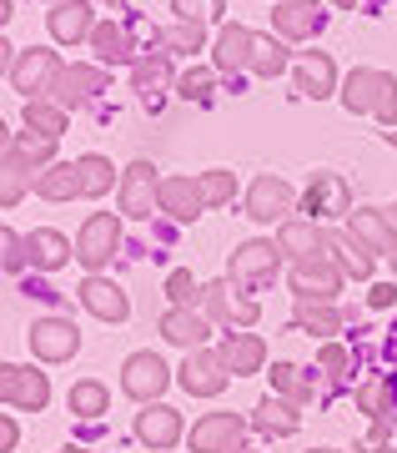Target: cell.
<instances>
[{"label": "cell", "mask_w": 397, "mask_h": 453, "mask_svg": "<svg viewBox=\"0 0 397 453\" xmlns=\"http://www.w3.org/2000/svg\"><path fill=\"white\" fill-rule=\"evenodd\" d=\"M202 308H207L211 323H237V327H252L256 318H262V308H256L252 297H237V292H232V277H222V282H207Z\"/></svg>", "instance_id": "obj_14"}, {"label": "cell", "mask_w": 397, "mask_h": 453, "mask_svg": "<svg viewBox=\"0 0 397 453\" xmlns=\"http://www.w3.org/2000/svg\"><path fill=\"white\" fill-rule=\"evenodd\" d=\"M50 5H56V0H50Z\"/></svg>", "instance_id": "obj_61"}, {"label": "cell", "mask_w": 397, "mask_h": 453, "mask_svg": "<svg viewBox=\"0 0 397 453\" xmlns=\"http://www.w3.org/2000/svg\"><path fill=\"white\" fill-rule=\"evenodd\" d=\"M80 348V327L71 318H41L31 323V353L41 363H65V357H76Z\"/></svg>", "instance_id": "obj_10"}, {"label": "cell", "mask_w": 397, "mask_h": 453, "mask_svg": "<svg viewBox=\"0 0 397 453\" xmlns=\"http://www.w3.org/2000/svg\"><path fill=\"white\" fill-rule=\"evenodd\" d=\"M297 91L312 96V101H322V96L337 91V65H332L327 50H307L302 56V65H297Z\"/></svg>", "instance_id": "obj_26"}, {"label": "cell", "mask_w": 397, "mask_h": 453, "mask_svg": "<svg viewBox=\"0 0 397 453\" xmlns=\"http://www.w3.org/2000/svg\"><path fill=\"white\" fill-rule=\"evenodd\" d=\"M226 453H256V449H241V443H237V449H226Z\"/></svg>", "instance_id": "obj_54"}, {"label": "cell", "mask_w": 397, "mask_h": 453, "mask_svg": "<svg viewBox=\"0 0 397 453\" xmlns=\"http://www.w3.org/2000/svg\"><path fill=\"white\" fill-rule=\"evenodd\" d=\"M302 211L307 222H322V217H352V192L347 181L337 177V172H312L302 192Z\"/></svg>", "instance_id": "obj_9"}, {"label": "cell", "mask_w": 397, "mask_h": 453, "mask_svg": "<svg viewBox=\"0 0 397 453\" xmlns=\"http://www.w3.org/2000/svg\"><path fill=\"white\" fill-rule=\"evenodd\" d=\"M252 71L262 76V81H271V76H282L286 71V41L277 35H256V50H252Z\"/></svg>", "instance_id": "obj_37"}, {"label": "cell", "mask_w": 397, "mask_h": 453, "mask_svg": "<svg viewBox=\"0 0 397 453\" xmlns=\"http://www.w3.org/2000/svg\"><path fill=\"white\" fill-rule=\"evenodd\" d=\"M347 226L357 232V237H363L367 247H372V252H378V257H393V252H397L393 217H387V211H378V207H357V211L347 217Z\"/></svg>", "instance_id": "obj_24"}, {"label": "cell", "mask_w": 397, "mask_h": 453, "mask_svg": "<svg viewBox=\"0 0 397 453\" xmlns=\"http://www.w3.org/2000/svg\"><path fill=\"white\" fill-rule=\"evenodd\" d=\"M65 127H71V116H65V106H56L50 96L26 101V131H41V136H50V142H61Z\"/></svg>", "instance_id": "obj_33"}, {"label": "cell", "mask_w": 397, "mask_h": 453, "mask_svg": "<svg viewBox=\"0 0 397 453\" xmlns=\"http://www.w3.org/2000/svg\"><path fill=\"white\" fill-rule=\"evenodd\" d=\"M151 41L166 46V50H202L207 26H202V20H181V26H172V31H151Z\"/></svg>", "instance_id": "obj_39"}, {"label": "cell", "mask_w": 397, "mask_h": 453, "mask_svg": "<svg viewBox=\"0 0 397 453\" xmlns=\"http://www.w3.org/2000/svg\"><path fill=\"white\" fill-rule=\"evenodd\" d=\"M393 273H397V252H393Z\"/></svg>", "instance_id": "obj_59"}, {"label": "cell", "mask_w": 397, "mask_h": 453, "mask_svg": "<svg viewBox=\"0 0 397 453\" xmlns=\"http://www.w3.org/2000/svg\"><path fill=\"white\" fill-rule=\"evenodd\" d=\"M157 327H161V338L176 342V348H187V353L207 348V338H211V318L196 308H166Z\"/></svg>", "instance_id": "obj_15"}, {"label": "cell", "mask_w": 397, "mask_h": 453, "mask_svg": "<svg viewBox=\"0 0 397 453\" xmlns=\"http://www.w3.org/2000/svg\"><path fill=\"white\" fill-rule=\"evenodd\" d=\"M56 453H80V449H76V443H71V449H56Z\"/></svg>", "instance_id": "obj_57"}, {"label": "cell", "mask_w": 397, "mask_h": 453, "mask_svg": "<svg viewBox=\"0 0 397 453\" xmlns=\"http://www.w3.org/2000/svg\"><path fill=\"white\" fill-rule=\"evenodd\" d=\"M297 333L332 338V333H342V312L332 303H297Z\"/></svg>", "instance_id": "obj_36"}, {"label": "cell", "mask_w": 397, "mask_h": 453, "mask_svg": "<svg viewBox=\"0 0 397 453\" xmlns=\"http://www.w3.org/2000/svg\"><path fill=\"white\" fill-rule=\"evenodd\" d=\"M372 453H393V449H387V443H378V449H372Z\"/></svg>", "instance_id": "obj_55"}, {"label": "cell", "mask_w": 397, "mask_h": 453, "mask_svg": "<svg viewBox=\"0 0 397 453\" xmlns=\"http://www.w3.org/2000/svg\"><path fill=\"white\" fill-rule=\"evenodd\" d=\"M80 196H106L111 192V181H116V172H111V162H106V157H80Z\"/></svg>", "instance_id": "obj_38"}, {"label": "cell", "mask_w": 397, "mask_h": 453, "mask_svg": "<svg viewBox=\"0 0 397 453\" xmlns=\"http://www.w3.org/2000/svg\"><path fill=\"white\" fill-rule=\"evenodd\" d=\"M166 297H172V308H196V303L207 297V288H202L187 267H176V273H166Z\"/></svg>", "instance_id": "obj_41"}, {"label": "cell", "mask_w": 397, "mask_h": 453, "mask_svg": "<svg viewBox=\"0 0 397 453\" xmlns=\"http://www.w3.org/2000/svg\"><path fill=\"white\" fill-rule=\"evenodd\" d=\"M271 388L292 398V403H307L312 398V383L302 378V368H292V363H271Z\"/></svg>", "instance_id": "obj_40"}, {"label": "cell", "mask_w": 397, "mask_h": 453, "mask_svg": "<svg viewBox=\"0 0 397 453\" xmlns=\"http://www.w3.org/2000/svg\"><path fill=\"white\" fill-rule=\"evenodd\" d=\"M161 211L176 217V222H196L207 211V196H202V181L191 177H161Z\"/></svg>", "instance_id": "obj_20"}, {"label": "cell", "mask_w": 397, "mask_h": 453, "mask_svg": "<svg viewBox=\"0 0 397 453\" xmlns=\"http://www.w3.org/2000/svg\"><path fill=\"white\" fill-rule=\"evenodd\" d=\"M166 383H172V368L161 363V353H131L126 368H121V388L136 398V403H157L161 393H166Z\"/></svg>", "instance_id": "obj_8"}, {"label": "cell", "mask_w": 397, "mask_h": 453, "mask_svg": "<svg viewBox=\"0 0 397 453\" xmlns=\"http://www.w3.org/2000/svg\"><path fill=\"white\" fill-rule=\"evenodd\" d=\"M332 5H342V11H352V5H357V0H332Z\"/></svg>", "instance_id": "obj_53"}, {"label": "cell", "mask_w": 397, "mask_h": 453, "mask_svg": "<svg viewBox=\"0 0 397 453\" xmlns=\"http://www.w3.org/2000/svg\"><path fill=\"white\" fill-rule=\"evenodd\" d=\"M382 383H387V413H397V372L393 378H382Z\"/></svg>", "instance_id": "obj_51"}, {"label": "cell", "mask_w": 397, "mask_h": 453, "mask_svg": "<svg viewBox=\"0 0 397 453\" xmlns=\"http://www.w3.org/2000/svg\"><path fill=\"white\" fill-rule=\"evenodd\" d=\"M71 413L86 418V423H95L101 413H111V393H106V383H95V378L76 383V388H71Z\"/></svg>", "instance_id": "obj_35"}, {"label": "cell", "mask_w": 397, "mask_h": 453, "mask_svg": "<svg viewBox=\"0 0 397 453\" xmlns=\"http://www.w3.org/2000/svg\"><path fill=\"white\" fill-rule=\"evenodd\" d=\"M35 187V166L20 157V146H16V136H5V172H0V202L5 207H16L20 196Z\"/></svg>", "instance_id": "obj_27"}, {"label": "cell", "mask_w": 397, "mask_h": 453, "mask_svg": "<svg viewBox=\"0 0 397 453\" xmlns=\"http://www.w3.org/2000/svg\"><path fill=\"white\" fill-rule=\"evenodd\" d=\"M297 408L302 403H292V398H262V403H256V428H262V434H297V423H302V413H297Z\"/></svg>", "instance_id": "obj_31"}, {"label": "cell", "mask_w": 397, "mask_h": 453, "mask_svg": "<svg viewBox=\"0 0 397 453\" xmlns=\"http://www.w3.org/2000/svg\"><path fill=\"white\" fill-rule=\"evenodd\" d=\"M176 96H187V101H207V96H211V71H187V76L176 81Z\"/></svg>", "instance_id": "obj_46"}, {"label": "cell", "mask_w": 397, "mask_h": 453, "mask_svg": "<svg viewBox=\"0 0 397 453\" xmlns=\"http://www.w3.org/2000/svg\"><path fill=\"white\" fill-rule=\"evenodd\" d=\"M297 207V192L282 177H256L247 187V217L252 222H286V211Z\"/></svg>", "instance_id": "obj_12"}, {"label": "cell", "mask_w": 397, "mask_h": 453, "mask_svg": "<svg viewBox=\"0 0 397 453\" xmlns=\"http://www.w3.org/2000/svg\"><path fill=\"white\" fill-rule=\"evenodd\" d=\"M80 303H86V312H95L101 323H126V312H131L126 292L116 288V282H106L101 273H91L80 282Z\"/></svg>", "instance_id": "obj_18"}, {"label": "cell", "mask_w": 397, "mask_h": 453, "mask_svg": "<svg viewBox=\"0 0 397 453\" xmlns=\"http://www.w3.org/2000/svg\"><path fill=\"white\" fill-rule=\"evenodd\" d=\"M342 106L347 111H367V116H378L382 127L393 131L397 127V81H393V71H372V65H357L347 81H342Z\"/></svg>", "instance_id": "obj_1"}, {"label": "cell", "mask_w": 397, "mask_h": 453, "mask_svg": "<svg viewBox=\"0 0 397 453\" xmlns=\"http://www.w3.org/2000/svg\"><path fill=\"white\" fill-rule=\"evenodd\" d=\"M202 196H207V207H226V202H232V192H237V177H232V172H222V166H217V172H202Z\"/></svg>", "instance_id": "obj_43"}, {"label": "cell", "mask_w": 397, "mask_h": 453, "mask_svg": "<svg viewBox=\"0 0 397 453\" xmlns=\"http://www.w3.org/2000/svg\"><path fill=\"white\" fill-rule=\"evenodd\" d=\"M20 443V428H16V418H0V449L11 453Z\"/></svg>", "instance_id": "obj_50"}, {"label": "cell", "mask_w": 397, "mask_h": 453, "mask_svg": "<svg viewBox=\"0 0 397 453\" xmlns=\"http://www.w3.org/2000/svg\"><path fill=\"white\" fill-rule=\"evenodd\" d=\"M0 398L11 408H20V413H41V408L50 403L46 372L26 368V363H5V368H0Z\"/></svg>", "instance_id": "obj_5"}, {"label": "cell", "mask_w": 397, "mask_h": 453, "mask_svg": "<svg viewBox=\"0 0 397 453\" xmlns=\"http://www.w3.org/2000/svg\"><path fill=\"white\" fill-rule=\"evenodd\" d=\"M312 453H342V449H312Z\"/></svg>", "instance_id": "obj_58"}, {"label": "cell", "mask_w": 397, "mask_h": 453, "mask_svg": "<svg viewBox=\"0 0 397 453\" xmlns=\"http://www.w3.org/2000/svg\"><path fill=\"white\" fill-rule=\"evenodd\" d=\"M327 257H332L347 277H357V282H363V277H372V262H378V252H372V247H367L363 237L347 226V232H327Z\"/></svg>", "instance_id": "obj_19"}, {"label": "cell", "mask_w": 397, "mask_h": 453, "mask_svg": "<svg viewBox=\"0 0 397 453\" xmlns=\"http://www.w3.org/2000/svg\"><path fill=\"white\" fill-rule=\"evenodd\" d=\"M342 277L347 273L327 252L322 257H307V262H292V292H297V303H337Z\"/></svg>", "instance_id": "obj_3"}, {"label": "cell", "mask_w": 397, "mask_h": 453, "mask_svg": "<svg viewBox=\"0 0 397 453\" xmlns=\"http://www.w3.org/2000/svg\"><path fill=\"white\" fill-rule=\"evenodd\" d=\"M222 357H226V368L232 372H262V363H267V342L256 338V333H226Z\"/></svg>", "instance_id": "obj_29"}, {"label": "cell", "mask_w": 397, "mask_h": 453, "mask_svg": "<svg viewBox=\"0 0 397 453\" xmlns=\"http://www.w3.org/2000/svg\"><path fill=\"white\" fill-rule=\"evenodd\" d=\"M101 91H106V71L101 65H65L61 76H56V86H50V101L65 106V111H76V106H86Z\"/></svg>", "instance_id": "obj_13"}, {"label": "cell", "mask_w": 397, "mask_h": 453, "mask_svg": "<svg viewBox=\"0 0 397 453\" xmlns=\"http://www.w3.org/2000/svg\"><path fill=\"white\" fill-rule=\"evenodd\" d=\"M217 11H222V0H211V16H217Z\"/></svg>", "instance_id": "obj_56"}, {"label": "cell", "mask_w": 397, "mask_h": 453, "mask_svg": "<svg viewBox=\"0 0 397 453\" xmlns=\"http://www.w3.org/2000/svg\"><path fill=\"white\" fill-rule=\"evenodd\" d=\"M65 257H71V242H65L56 226H35L31 232V267H41V273H56V267H65Z\"/></svg>", "instance_id": "obj_32"}, {"label": "cell", "mask_w": 397, "mask_h": 453, "mask_svg": "<svg viewBox=\"0 0 397 453\" xmlns=\"http://www.w3.org/2000/svg\"><path fill=\"white\" fill-rule=\"evenodd\" d=\"M241 434H247V418H237V413H207L191 428V453H226L241 443Z\"/></svg>", "instance_id": "obj_16"}, {"label": "cell", "mask_w": 397, "mask_h": 453, "mask_svg": "<svg viewBox=\"0 0 397 453\" xmlns=\"http://www.w3.org/2000/svg\"><path fill=\"white\" fill-rule=\"evenodd\" d=\"M357 408L372 413L378 423H387V383H363V388H357Z\"/></svg>", "instance_id": "obj_45"}, {"label": "cell", "mask_w": 397, "mask_h": 453, "mask_svg": "<svg viewBox=\"0 0 397 453\" xmlns=\"http://www.w3.org/2000/svg\"><path fill=\"white\" fill-rule=\"evenodd\" d=\"M35 196H46V202H71V196H80V166L50 162L46 172H35Z\"/></svg>", "instance_id": "obj_28"}, {"label": "cell", "mask_w": 397, "mask_h": 453, "mask_svg": "<svg viewBox=\"0 0 397 453\" xmlns=\"http://www.w3.org/2000/svg\"><path fill=\"white\" fill-rule=\"evenodd\" d=\"M50 35L61 41V46H76V41H91L95 20H91V5L86 0H56L50 5Z\"/></svg>", "instance_id": "obj_21"}, {"label": "cell", "mask_w": 397, "mask_h": 453, "mask_svg": "<svg viewBox=\"0 0 397 453\" xmlns=\"http://www.w3.org/2000/svg\"><path fill=\"white\" fill-rule=\"evenodd\" d=\"M151 211H161V177L151 162H131L121 172V217L146 222Z\"/></svg>", "instance_id": "obj_4"}, {"label": "cell", "mask_w": 397, "mask_h": 453, "mask_svg": "<svg viewBox=\"0 0 397 453\" xmlns=\"http://www.w3.org/2000/svg\"><path fill=\"white\" fill-rule=\"evenodd\" d=\"M252 50H256V35L247 26H222V35H217V71H226V76L252 71Z\"/></svg>", "instance_id": "obj_25"}, {"label": "cell", "mask_w": 397, "mask_h": 453, "mask_svg": "<svg viewBox=\"0 0 397 453\" xmlns=\"http://www.w3.org/2000/svg\"><path fill=\"white\" fill-rule=\"evenodd\" d=\"M277 247H282V257H292V262L322 257V252H327V232H322L317 222H292V217H286V222L277 226Z\"/></svg>", "instance_id": "obj_22"}, {"label": "cell", "mask_w": 397, "mask_h": 453, "mask_svg": "<svg viewBox=\"0 0 397 453\" xmlns=\"http://www.w3.org/2000/svg\"><path fill=\"white\" fill-rule=\"evenodd\" d=\"M136 438H141L146 449H176L181 443V413L166 403H146L136 413Z\"/></svg>", "instance_id": "obj_17"}, {"label": "cell", "mask_w": 397, "mask_h": 453, "mask_svg": "<svg viewBox=\"0 0 397 453\" xmlns=\"http://www.w3.org/2000/svg\"><path fill=\"white\" fill-rule=\"evenodd\" d=\"M65 65L56 50L46 46H31V50H20L16 61H11V86L16 91H26V101H41L50 96V86H56V76H61Z\"/></svg>", "instance_id": "obj_2"}, {"label": "cell", "mask_w": 397, "mask_h": 453, "mask_svg": "<svg viewBox=\"0 0 397 453\" xmlns=\"http://www.w3.org/2000/svg\"><path fill=\"white\" fill-rule=\"evenodd\" d=\"M16 146H20V157H26L35 172H46V166L56 162V142H50V136H41V131H20Z\"/></svg>", "instance_id": "obj_42"}, {"label": "cell", "mask_w": 397, "mask_h": 453, "mask_svg": "<svg viewBox=\"0 0 397 453\" xmlns=\"http://www.w3.org/2000/svg\"><path fill=\"white\" fill-rule=\"evenodd\" d=\"M116 247H121V222H116L111 211H95V217H86V226H80V237H76V257H80V267L101 273V267L111 262Z\"/></svg>", "instance_id": "obj_7"}, {"label": "cell", "mask_w": 397, "mask_h": 453, "mask_svg": "<svg viewBox=\"0 0 397 453\" xmlns=\"http://www.w3.org/2000/svg\"><path fill=\"white\" fill-rule=\"evenodd\" d=\"M111 5H116V0H111Z\"/></svg>", "instance_id": "obj_62"}, {"label": "cell", "mask_w": 397, "mask_h": 453, "mask_svg": "<svg viewBox=\"0 0 397 453\" xmlns=\"http://www.w3.org/2000/svg\"><path fill=\"white\" fill-rule=\"evenodd\" d=\"M277 262H282V247L271 242H241L232 252V288H262L277 277Z\"/></svg>", "instance_id": "obj_11"}, {"label": "cell", "mask_w": 397, "mask_h": 453, "mask_svg": "<svg viewBox=\"0 0 397 453\" xmlns=\"http://www.w3.org/2000/svg\"><path fill=\"white\" fill-rule=\"evenodd\" d=\"M382 136H387V146H397V127H393V131H382Z\"/></svg>", "instance_id": "obj_52"}, {"label": "cell", "mask_w": 397, "mask_h": 453, "mask_svg": "<svg viewBox=\"0 0 397 453\" xmlns=\"http://www.w3.org/2000/svg\"><path fill=\"white\" fill-rule=\"evenodd\" d=\"M367 303H372V308H393V303H397V288H393V282H378V288L367 292Z\"/></svg>", "instance_id": "obj_49"}, {"label": "cell", "mask_w": 397, "mask_h": 453, "mask_svg": "<svg viewBox=\"0 0 397 453\" xmlns=\"http://www.w3.org/2000/svg\"><path fill=\"white\" fill-rule=\"evenodd\" d=\"M347 363H352V357H347V348H342V342H322V353H317V368L322 372H342Z\"/></svg>", "instance_id": "obj_47"}, {"label": "cell", "mask_w": 397, "mask_h": 453, "mask_svg": "<svg viewBox=\"0 0 397 453\" xmlns=\"http://www.w3.org/2000/svg\"><path fill=\"white\" fill-rule=\"evenodd\" d=\"M131 86L141 91V101L161 96V91L172 86V61H166V56H141V61L131 65Z\"/></svg>", "instance_id": "obj_34"}, {"label": "cell", "mask_w": 397, "mask_h": 453, "mask_svg": "<svg viewBox=\"0 0 397 453\" xmlns=\"http://www.w3.org/2000/svg\"><path fill=\"white\" fill-rule=\"evenodd\" d=\"M0 247H5V273H20V267H26V262H31V237H20V232H11V226H5V232H0Z\"/></svg>", "instance_id": "obj_44"}, {"label": "cell", "mask_w": 397, "mask_h": 453, "mask_svg": "<svg viewBox=\"0 0 397 453\" xmlns=\"http://www.w3.org/2000/svg\"><path fill=\"white\" fill-rule=\"evenodd\" d=\"M91 50L101 56V65H136V50H131V31L126 26H95L91 31Z\"/></svg>", "instance_id": "obj_30"}, {"label": "cell", "mask_w": 397, "mask_h": 453, "mask_svg": "<svg viewBox=\"0 0 397 453\" xmlns=\"http://www.w3.org/2000/svg\"><path fill=\"white\" fill-rule=\"evenodd\" d=\"M271 26H277L282 41H302V35H312L322 26V5L317 0H282L271 11Z\"/></svg>", "instance_id": "obj_23"}, {"label": "cell", "mask_w": 397, "mask_h": 453, "mask_svg": "<svg viewBox=\"0 0 397 453\" xmlns=\"http://www.w3.org/2000/svg\"><path fill=\"white\" fill-rule=\"evenodd\" d=\"M172 11L181 20H207L211 16V0H172Z\"/></svg>", "instance_id": "obj_48"}, {"label": "cell", "mask_w": 397, "mask_h": 453, "mask_svg": "<svg viewBox=\"0 0 397 453\" xmlns=\"http://www.w3.org/2000/svg\"><path fill=\"white\" fill-rule=\"evenodd\" d=\"M393 217H397V207H393Z\"/></svg>", "instance_id": "obj_60"}, {"label": "cell", "mask_w": 397, "mask_h": 453, "mask_svg": "<svg viewBox=\"0 0 397 453\" xmlns=\"http://www.w3.org/2000/svg\"><path fill=\"white\" fill-rule=\"evenodd\" d=\"M181 388L191 393V398H217V393L232 383V368H226L222 353H211V348H196V353H187V363H181Z\"/></svg>", "instance_id": "obj_6"}]
</instances>
